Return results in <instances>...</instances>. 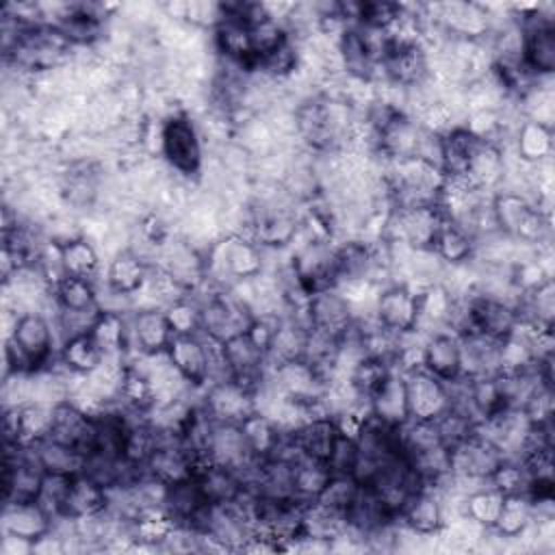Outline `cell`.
Returning <instances> with one entry per match:
<instances>
[{
	"label": "cell",
	"instance_id": "cb8c5ba5",
	"mask_svg": "<svg viewBox=\"0 0 555 555\" xmlns=\"http://www.w3.org/2000/svg\"><path fill=\"white\" fill-rule=\"evenodd\" d=\"M308 332H310V325L306 321L284 314L273 334L269 351H267L269 369L304 360L306 345H308Z\"/></svg>",
	"mask_w": 555,
	"mask_h": 555
},
{
	"label": "cell",
	"instance_id": "f1b7e54d",
	"mask_svg": "<svg viewBox=\"0 0 555 555\" xmlns=\"http://www.w3.org/2000/svg\"><path fill=\"white\" fill-rule=\"evenodd\" d=\"M241 434L245 438V444L249 449V453L256 460H269L275 455L282 438L286 436L271 416H267L264 412L256 410L251 412L247 418H243L238 423Z\"/></svg>",
	"mask_w": 555,
	"mask_h": 555
},
{
	"label": "cell",
	"instance_id": "f546056e",
	"mask_svg": "<svg viewBox=\"0 0 555 555\" xmlns=\"http://www.w3.org/2000/svg\"><path fill=\"white\" fill-rule=\"evenodd\" d=\"M291 475H293V496L299 503H312L321 496V492L325 490L334 473L325 462L301 455L295 462H291Z\"/></svg>",
	"mask_w": 555,
	"mask_h": 555
},
{
	"label": "cell",
	"instance_id": "6da1fadb",
	"mask_svg": "<svg viewBox=\"0 0 555 555\" xmlns=\"http://www.w3.org/2000/svg\"><path fill=\"white\" fill-rule=\"evenodd\" d=\"M54 327L43 312H22L4 340V377L30 375L50 364Z\"/></svg>",
	"mask_w": 555,
	"mask_h": 555
},
{
	"label": "cell",
	"instance_id": "9c48e42d",
	"mask_svg": "<svg viewBox=\"0 0 555 555\" xmlns=\"http://www.w3.org/2000/svg\"><path fill=\"white\" fill-rule=\"evenodd\" d=\"M160 436V434H158ZM204 462H199L180 438H167L160 436L158 447L147 457L143 470L147 477L156 479L163 486H173L186 479H193L197 468Z\"/></svg>",
	"mask_w": 555,
	"mask_h": 555
},
{
	"label": "cell",
	"instance_id": "b9f144b4",
	"mask_svg": "<svg viewBox=\"0 0 555 555\" xmlns=\"http://www.w3.org/2000/svg\"><path fill=\"white\" fill-rule=\"evenodd\" d=\"M165 317L173 336H193L202 334V306L195 297L184 295L173 304L165 306Z\"/></svg>",
	"mask_w": 555,
	"mask_h": 555
},
{
	"label": "cell",
	"instance_id": "d6a6232c",
	"mask_svg": "<svg viewBox=\"0 0 555 555\" xmlns=\"http://www.w3.org/2000/svg\"><path fill=\"white\" fill-rule=\"evenodd\" d=\"M33 457L37 460V464L46 470V473H56V475H69L76 477L85 470V460L87 455L78 449L65 447L61 442H54L50 438L37 442L35 447H30Z\"/></svg>",
	"mask_w": 555,
	"mask_h": 555
},
{
	"label": "cell",
	"instance_id": "603a6c76",
	"mask_svg": "<svg viewBox=\"0 0 555 555\" xmlns=\"http://www.w3.org/2000/svg\"><path fill=\"white\" fill-rule=\"evenodd\" d=\"M462 375L464 377H492L499 375V349L501 343L479 332H466L457 336Z\"/></svg>",
	"mask_w": 555,
	"mask_h": 555
},
{
	"label": "cell",
	"instance_id": "ba28073f",
	"mask_svg": "<svg viewBox=\"0 0 555 555\" xmlns=\"http://www.w3.org/2000/svg\"><path fill=\"white\" fill-rule=\"evenodd\" d=\"M449 460L453 475L483 483L505 460V455L492 440L475 429V434L449 449Z\"/></svg>",
	"mask_w": 555,
	"mask_h": 555
},
{
	"label": "cell",
	"instance_id": "5bb4252c",
	"mask_svg": "<svg viewBox=\"0 0 555 555\" xmlns=\"http://www.w3.org/2000/svg\"><path fill=\"white\" fill-rule=\"evenodd\" d=\"M56 518L48 514L37 501L24 503H4L2 509V535H11L24 540L28 544H37L41 538L52 533Z\"/></svg>",
	"mask_w": 555,
	"mask_h": 555
},
{
	"label": "cell",
	"instance_id": "7a4b0ae2",
	"mask_svg": "<svg viewBox=\"0 0 555 555\" xmlns=\"http://www.w3.org/2000/svg\"><path fill=\"white\" fill-rule=\"evenodd\" d=\"M158 154L180 178L197 180L204 169L202 134L189 113L167 115L158 126Z\"/></svg>",
	"mask_w": 555,
	"mask_h": 555
},
{
	"label": "cell",
	"instance_id": "ee69618b",
	"mask_svg": "<svg viewBox=\"0 0 555 555\" xmlns=\"http://www.w3.org/2000/svg\"><path fill=\"white\" fill-rule=\"evenodd\" d=\"M249 35H251V48L256 54V63H258V59L278 50L282 43H286L291 39L288 28L273 17H267V20L249 26Z\"/></svg>",
	"mask_w": 555,
	"mask_h": 555
},
{
	"label": "cell",
	"instance_id": "9a60e30c",
	"mask_svg": "<svg viewBox=\"0 0 555 555\" xmlns=\"http://www.w3.org/2000/svg\"><path fill=\"white\" fill-rule=\"evenodd\" d=\"M173 332L163 308H134L130 317V343L139 356H160L167 351Z\"/></svg>",
	"mask_w": 555,
	"mask_h": 555
},
{
	"label": "cell",
	"instance_id": "4dcf8cb0",
	"mask_svg": "<svg viewBox=\"0 0 555 555\" xmlns=\"http://www.w3.org/2000/svg\"><path fill=\"white\" fill-rule=\"evenodd\" d=\"M104 356H126L130 349V319L117 310H100L89 332Z\"/></svg>",
	"mask_w": 555,
	"mask_h": 555
},
{
	"label": "cell",
	"instance_id": "2e32d148",
	"mask_svg": "<svg viewBox=\"0 0 555 555\" xmlns=\"http://www.w3.org/2000/svg\"><path fill=\"white\" fill-rule=\"evenodd\" d=\"M150 273H152V262L139 256L132 247H124L111 256L104 282L108 291L132 299L145 288Z\"/></svg>",
	"mask_w": 555,
	"mask_h": 555
},
{
	"label": "cell",
	"instance_id": "7bdbcfd3",
	"mask_svg": "<svg viewBox=\"0 0 555 555\" xmlns=\"http://www.w3.org/2000/svg\"><path fill=\"white\" fill-rule=\"evenodd\" d=\"M360 490H362V486L351 475H332L330 483L325 486V490L321 492V496L317 501L334 512L347 514V509L358 499Z\"/></svg>",
	"mask_w": 555,
	"mask_h": 555
},
{
	"label": "cell",
	"instance_id": "d590c367",
	"mask_svg": "<svg viewBox=\"0 0 555 555\" xmlns=\"http://www.w3.org/2000/svg\"><path fill=\"white\" fill-rule=\"evenodd\" d=\"M531 522H533L531 499L525 492L505 494L492 531L503 540H518L529 529Z\"/></svg>",
	"mask_w": 555,
	"mask_h": 555
},
{
	"label": "cell",
	"instance_id": "4fadbf2b",
	"mask_svg": "<svg viewBox=\"0 0 555 555\" xmlns=\"http://www.w3.org/2000/svg\"><path fill=\"white\" fill-rule=\"evenodd\" d=\"M399 525L421 538H434L444 527V503L436 488L423 486L416 490L397 516Z\"/></svg>",
	"mask_w": 555,
	"mask_h": 555
},
{
	"label": "cell",
	"instance_id": "30bf717a",
	"mask_svg": "<svg viewBox=\"0 0 555 555\" xmlns=\"http://www.w3.org/2000/svg\"><path fill=\"white\" fill-rule=\"evenodd\" d=\"M306 319L310 330L343 338L356 323L353 306L343 297L338 288L317 291L306 301Z\"/></svg>",
	"mask_w": 555,
	"mask_h": 555
},
{
	"label": "cell",
	"instance_id": "8fae6325",
	"mask_svg": "<svg viewBox=\"0 0 555 555\" xmlns=\"http://www.w3.org/2000/svg\"><path fill=\"white\" fill-rule=\"evenodd\" d=\"M202 405L217 423H230V425H238L243 418H247L251 412L258 410L256 395L238 386L234 379L208 384L204 388Z\"/></svg>",
	"mask_w": 555,
	"mask_h": 555
},
{
	"label": "cell",
	"instance_id": "d6986e66",
	"mask_svg": "<svg viewBox=\"0 0 555 555\" xmlns=\"http://www.w3.org/2000/svg\"><path fill=\"white\" fill-rule=\"evenodd\" d=\"M208 501L204 499L195 477L167 486L165 496H163V509L167 512L169 518H173L176 525L191 527V529H202V522L208 512Z\"/></svg>",
	"mask_w": 555,
	"mask_h": 555
},
{
	"label": "cell",
	"instance_id": "8d00e7d4",
	"mask_svg": "<svg viewBox=\"0 0 555 555\" xmlns=\"http://www.w3.org/2000/svg\"><path fill=\"white\" fill-rule=\"evenodd\" d=\"M119 401L126 410L139 414H147L154 408V390L150 377L134 360H126L119 386Z\"/></svg>",
	"mask_w": 555,
	"mask_h": 555
},
{
	"label": "cell",
	"instance_id": "1f68e13d",
	"mask_svg": "<svg viewBox=\"0 0 555 555\" xmlns=\"http://www.w3.org/2000/svg\"><path fill=\"white\" fill-rule=\"evenodd\" d=\"M104 351L89 332L69 336L59 347L61 366H65L74 375H89L104 362Z\"/></svg>",
	"mask_w": 555,
	"mask_h": 555
},
{
	"label": "cell",
	"instance_id": "7402d4cb",
	"mask_svg": "<svg viewBox=\"0 0 555 555\" xmlns=\"http://www.w3.org/2000/svg\"><path fill=\"white\" fill-rule=\"evenodd\" d=\"M208 462L228 466V468L236 470L243 477L258 460L249 453L238 425L217 423L215 434H212V442H210V449H208Z\"/></svg>",
	"mask_w": 555,
	"mask_h": 555
},
{
	"label": "cell",
	"instance_id": "3957f363",
	"mask_svg": "<svg viewBox=\"0 0 555 555\" xmlns=\"http://www.w3.org/2000/svg\"><path fill=\"white\" fill-rule=\"evenodd\" d=\"M197 301L202 306V334L219 343L247 332L256 317L232 288H219Z\"/></svg>",
	"mask_w": 555,
	"mask_h": 555
},
{
	"label": "cell",
	"instance_id": "f35d334b",
	"mask_svg": "<svg viewBox=\"0 0 555 555\" xmlns=\"http://www.w3.org/2000/svg\"><path fill=\"white\" fill-rule=\"evenodd\" d=\"M52 293H54L56 308H61V310H93V308H100L95 284H93V280H87V278L65 275L54 284Z\"/></svg>",
	"mask_w": 555,
	"mask_h": 555
},
{
	"label": "cell",
	"instance_id": "74e56055",
	"mask_svg": "<svg viewBox=\"0 0 555 555\" xmlns=\"http://www.w3.org/2000/svg\"><path fill=\"white\" fill-rule=\"evenodd\" d=\"M392 371H395V364L390 360L377 358V356H362L349 371L347 379L356 390V395L369 403L373 392L388 379Z\"/></svg>",
	"mask_w": 555,
	"mask_h": 555
},
{
	"label": "cell",
	"instance_id": "4316f807",
	"mask_svg": "<svg viewBox=\"0 0 555 555\" xmlns=\"http://www.w3.org/2000/svg\"><path fill=\"white\" fill-rule=\"evenodd\" d=\"M431 251L442 260L444 267L466 264V262L475 260L477 238L466 228H462L460 223L444 217L434 236Z\"/></svg>",
	"mask_w": 555,
	"mask_h": 555
},
{
	"label": "cell",
	"instance_id": "52a82bcc",
	"mask_svg": "<svg viewBox=\"0 0 555 555\" xmlns=\"http://www.w3.org/2000/svg\"><path fill=\"white\" fill-rule=\"evenodd\" d=\"M468 304V332H479L492 340H505L518 327V312L514 304L483 295L479 291L466 297Z\"/></svg>",
	"mask_w": 555,
	"mask_h": 555
},
{
	"label": "cell",
	"instance_id": "e0dca14e",
	"mask_svg": "<svg viewBox=\"0 0 555 555\" xmlns=\"http://www.w3.org/2000/svg\"><path fill=\"white\" fill-rule=\"evenodd\" d=\"M165 353L193 390H204L208 386V360L202 334L173 336Z\"/></svg>",
	"mask_w": 555,
	"mask_h": 555
},
{
	"label": "cell",
	"instance_id": "836d02e7",
	"mask_svg": "<svg viewBox=\"0 0 555 555\" xmlns=\"http://www.w3.org/2000/svg\"><path fill=\"white\" fill-rule=\"evenodd\" d=\"M481 139L470 134L464 126H457L442 134V163L440 169L444 176H466L470 158Z\"/></svg>",
	"mask_w": 555,
	"mask_h": 555
},
{
	"label": "cell",
	"instance_id": "5b68a950",
	"mask_svg": "<svg viewBox=\"0 0 555 555\" xmlns=\"http://www.w3.org/2000/svg\"><path fill=\"white\" fill-rule=\"evenodd\" d=\"M373 317L386 332L395 336L418 330L421 291L408 282H392L384 286L375 297Z\"/></svg>",
	"mask_w": 555,
	"mask_h": 555
},
{
	"label": "cell",
	"instance_id": "7c38bea8",
	"mask_svg": "<svg viewBox=\"0 0 555 555\" xmlns=\"http://www.w3.org/2000/svg\"><path fill=\"white\" fill-rule=\"evenodd\" d=\"M48 438L87 455L95 442V418L74 401H61L52 410V427Z\"/></svg>",
	"mask_w": 555,
	"mask_h": 555
},
{
	"label": "cell",
	"instance_id": "bcb514c9",
	"mask_svg": "<svg viewBox=\"0 0 555 555\" xmlns=\"http://www.w3.org/2000/svg\"><path fill=\"white\" fill-rule=\"evenodd\" d=\"M401 15L399 2H386V0H369L360 2L358 9V24L356 26H369L377 30H388Z\"/></svg>",
	"mask_w": 555,
	"mask_h": 555
},
{
	"label": "cell",
	"instance_id": "8992f818",
	"mask_svg": "<svg viewBox=\"0 0 555 555\" xmlns=\"http://www.w3.org/2000/svg\"><path fill=\"white\" fill-rule=\"evenodd\" d=\"M403 382L412 421H438L451 408L449 386L423 366L405 371Z\"/></svg>",
	"mask_w": 555,
	"mask_h": 555
},
{
	"label": "cell",
	"instance_id": "277c9868",
	"mask_svg": "<svg viewBox=\"0 0 555 555\" xmlns=\"http://www.w3.org/2000/svg\"><path fill=\"white\" fill-rule=\"evenodd\" d=\"M288 271L308 297L332 288L336 284V245L323 238H308L295 249Z\"/></svg>",
	"mask_w": 555,
	"mask_h": 555
},
{
	"label": "cell",
	"instance_id": "7dc6e473",
	"mask_svg": "<svg viewBox=\"0 0 555 555\" xmlns=\"http://www.w3.org/2000/svg\"><path fill=\"white\" fill-rule=\"evenodd\" d=\"M492 488H496L503 496L505 494H520L527 490V473L522 468V464L518 460L505 457L494 473L488 477V481Z\"/></svg>",
	"mask_w": 555,
	"mask_h": 555
},
{
	"label": "cell",
	"instance_id": "83f0119b",
	"mask_svg": "<svg viewBox=\"0 0 555 555\" xmlns=\"http://www.w3.org/2000/svg\"><path fill=\"white\" fill-rule=\"evenodd\" d=\"M338 436H340V431H338L334 416L310 418L291 434L293 442L306 457H312V460H319L325 464L334 451Z\"/></svg>",
	"mask_w": 555,
	"mask_h": 555
},
{
	"label": "cell",
	"instance_id": "ab89813d",
	"mask_svg": "<svg viewBox=\"0 0 555 555\" xmlns=\"http://www.w3.org/2000/svg\"><path fill=\"white\" fill-rule=\"evenodd\" d=\"M501 503H503V494L490 483H483L462 499V514L490 531L496 522Z\"/></svg>",
	"mask_w": 555,
	"mask_h": 555
},
{
	"label": "cell",
	"instance_id": "e575fe53",
	"mask_svg": "<svg viewBox=\"0 0 555 555\" xmlns=\"http://www.w3.org/2000/svg\"><path fill=\"white\" fill-rule=\"evenodd\" d=\"M54 243V241H52ZM59 256H61V267L65 275L72 278H87L93 280V275L100 269V254L93 241L85 234L69 238L59 245Z\"/></svg>",
	"mask_w": 555,
	"mask_h": 555
},
{
	"label": "cell",
	"instance_id": "ac0fdd59",
	"mask_svg": "<svg viewBox=\"0 0 555 555\" xmlns=\"http://www.w3.org/2000/svg\"><path fill=\"white\" fill-rule=\"evenodd\" d=\"M421 366L444 384L462 377V358H460V340L453 332L440 330L427 334L423 343Z\"/></svg>",
	"mask_w": 555,
	"mask_h": 555
},
{
	"label": "cell",
	"instance_id": "d4e9b609",
	"mask_svg": "<svg viewBox=\"0 0 555 555\" xmlns=\"http://www.w3.org/2000/svg\"><path fill=\"white\" fill-rule=\"evenodd\" d=\"M195 481L208 505L234 503L245 490V481L236 470L215 462H204L195 473Z\"/></svg>",
	"mask_w": 555,
	"mask_h": 555
},
{
	"label": "cell",
	"instance_id": "c3c4849f",
	"mask_svg": "<svg viewBox=\"0 0 555 555\" xmlns=\"http://www.w3.org/2000/svg\"><path fill=\"white\" fill-rule=\"evenodd\" d=\"M72 479L74 477H69V475H56V473H46L43 475V483H41L37 503L48 514H52L54 518L61 516V507H63V501H65V496L69 492Z\"/></svg>",
	"mask_w": 555,
	"mask_h": 555
},
{
	"label": "cell",
	"instance_id": "484cf974",
	"mask_svg": "<svg viewBox=\"0 0 555 555\" xmlns=\"http://www.w3.org/2000/svg\"><path fill=\"white\" fill-rule=\"evenodd\" d=\"M555 150V134L553 126L533 121V119H520L514 130V152L516 158L525 165H540L553 158Z\"/></svg>",
	"mask_w": 555,
	"mask_h": 555
},
{
	"label": "cell",
	"instance_id": "44dd1931",
	"mask_svg": "<svg viewBox=\"0 0 555 555\" xmlns=\"http://www.w3.org/2000/svg\"><path fill=\"white\" fill-rule=\"evenodd\" d=\"M369 412L375 421L395 429L410 421L405 382L401 371L395 369L388 379L373 392V397L369 399Z\"/></svg>",
	"mask_w": 555,
	"mask_h": 555
},
{
	"label": "cell",
	"instance_id": "f6af8a7d",
	"mask_svg": "<svg viewBox=\"0 0 555 555\" xmlns=\"http://www.w3.org/2000/svg\"><path fill=\"white\" fill-rule=\"evenodd\" d=\"M436 423V429H438V436L442 440V444L447 449H453L455 444H460L462 440H466L470 434H475V427H477V421L455 408H449Z\"/></svg>",
	"mask_w": 555,
	"mask_h": 555
},
{
	"label": "cell",
	"instance_id": "60d3db41",
	"mask_svg": "<svg viewBox=\"0 0 555 555\" xmlns=\"http://www.w3.org/2000/svg\"><path fill=\"white\" fill-rule=\"evenodd\" d=\"M455 297L440 284H429L421 291V317H418V327L423 323H429L434 327H444L449 330V319L453 312Z\"/></svg>",
	"mask_w": 555,
	"mask_h": 555
},
{
	"label": "cell",
	"instance_id": "ffe728a7",
	"mask_svg": "<svg viewBox=\"0 0 555 555\" xmlns=\"http://www.w3.org/2000/svg\"><path fill=\"white\" fill-rule=\"evenodd\" d=\"M108 505H111V490H106L104 486H100L98 481L80 473L72 479V486L63 501L59 518H69V520L93 518L104 514Z\"/></svg>",
	"mask_w": 555,
	"mask_h": 555
},
{
	"label": "cell",
	"instance_id": "681fc988",
	"mask_svg": "<svg viewBox=\"0 0 555 555\" xmlns=\"http://www.w3.org/2000/svg\"><path fill=\"white\" fill-rule=\"evenodd\" d=\"M356 457H358L356 440L340 434L336 444H334V451H332V455L327 460V466H330V470L334 475H351V470L356 466Z\"/></svg>",
	"mask_w": 555,
	"mask_h": 555
}]
</instances>
